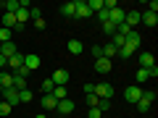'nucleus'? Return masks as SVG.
I'll list each match as a JSON object with an SVG mask.
<instances>
[{"instance_id":"nucleus-23","label":"nucleus","mask_w":158,"mask_h":118,"mask_svg":"<svg viewBox=\"0 0 158 118\" xmlns=\"http://www.w3.org/2000/svg\"><path fill=\"white\" fill-rule=\"evenodd\" d=\"M53 97H56V100H66L69 89H66V87H56V89H53Z\"/></svg>"},{"instance_id":"nucleus-28","label":"nucleus","mask_w":158,"mask_h":118,"mask_svg":"<svg viewBox=\"0 0 158 118\" xmlns=\"http://www.w3.org/2000/svg\"><path fill=\"white\" fill-rule=\"evenodd\" d=\"M3 42H11V29H0V45H3Z\"/></svg>"},{"instance_id":"nucleus-45","label":"nucleus","mask_w":158,"mask_h":118,"mask_svg":"<svg viewBox=\"0 0 158 118\" xmlns=\"http://www.w3.org/2000/svg\"><path fill=\"white\" fill-rule=\"evenodd\" d=\"M0 11H3V3H0Z\"/></svg>"},{"instance_id":"nucleus-24","label":"nucleus","mask_w":158,"mask_h":118,"mask_svg":"<svg viewBox=\"0 0 158 118\" xmlns=\"http://www.w3.org/2000/svg\"><path fill=\"white\" fill-rule=\"evenodd\" d=\"M53 89H56V84H53V79L48 76L45 81H42V92H45V95H53Z\"/></svg>"},{"instance_id":"nucleus-38","label":"nucleus","mask_w":158,"mask_h":118,"mask_svg":"<svg viewBox=\"0 0 158 118\" xmlns=\"http://www.w3.org/2000/svg\"><path fill=\"white\" fill-rule=\"evenodd\" d=\"M100 116H103V113L98 110V108H90V110H87V118H100Z\"/></svg>"},{"instance_id":"nucleus-10","label":"nucleus","mask_w":158,"mask_h":118,"mask_svg":"<svg viewBox=\"0 0 158 118\" xmlns=\"http://www.w3.org/2000/svg\"><path fill=\"white\" fill-rule=\"evenodd\" d=\"M77 6V18H90V8H87V0H74Z\"/></svg>"},{"instance_id":"nucleus-18","label":"nucleus","mask_w":158,"mask_h":118,"mask_svg":"<svg viewBox=\"0 0 158 118\" xmlns=\"http://www.w3.org/2000/svg\"><path fill=\"white\" fill-rule=\"evenodd\" d=\"M42 108H45V110H56L58 108V100L53 95H42Z\"/></svg>"},{"instance_id":"nucleus-1","label":"nucleus","mask_w":158,"mask_h":118,"mask_svg":"<svg viewBox=\"0 0 158 118\" xmlns=\"http://www.w3.org/2000/svg\"><path fill=\"white\" fill-rule=\"evenodd\" d=\"M92 95L98 97V100H111L113 97V87L111 84H95V92Z\"/></svg>"},{"instance_id":"nucleus-34","label":"nucleus","mask_w":158,"mask_h":118,"mask_svg":"<svg viewBox=\"0 0 158 118\" xmlns=\"http://www.w3.org/2000/svg\"><path fill=\"white\" fill-rule=\"evenodd\" d=\"M19 97H21V102H32V92H29V89H21Z\"/></svg>"},{"instance_id":"nucleus-3","label":"nucleus","mask_w":158,"mask_h":118,"mask_svg":"<svg viewBox=\"0 0 158 118\" xmlns=\"http://www.w3.org/2000/svg\"><path fill=\"white\" fill-rule=\"evenodd\" d=\"M140 97H142V89H140V87H127V89H124V100L129 102V105H135Z\"/></svg>"},{"instance_id":"nucleus-4","label":"nucleus","mask_w":158,"mask_h":118,"mask_svg":"<svg viewBox=\"0 0 158 118\" xmlns=\"http://www.w3.org/2000/svg\"><path fill=\"white\" fill-rule=\"evenodd\" d=\"M3 97H6V102H8L11 108H16L19 102H21V97H19V89H13V87H11V89H3Z\"/></svg>"},{"instance_id":"nucleus-19","label":"nucleus","mask_w":158,"mask_h":118,"mask_svg":"<svg viewBox=\"0 0 158 118\" xmlns=\"http://www.w3.org/2000/svg\"><path fill=\"white\" fill-rule=\"evenodd\" d=\"M82 50H85V45H82L79 39H69V53H71V55H79Z\"/></svg>"},{"instance_id":"nucleus-5","label":"nucleus","mask_w":158,"mask_h":118,"mask_svg":"<svg viewBox=\"0 0 158 118\" xmlns=\"http://www.w3.org/2000/svg\"><path fill=\"white\" fill-rule=\"evenodd\" d=\"M58 116H69V113H74V100H58V108H56Z\"/></svg>"},{"instance_id":"nucleus-40","label":"nucleus","mask_w":158,"mask_h":118,"mask_svg":"<svg viewBox=\"0 0 158 118\" xmlns=\"http://www.w3.org/2000/svg\"><path fill=\"white\" fill-rule=\"evenodd\" d=\"M85 92H87V95H92V92H95V84H90V81H87V84H85Z\"/></svg>"},{"instance_id":"nucleus-36","label":"nucleus","mask_w":158,"mask_h":118,"mask_svg":"<svg viewBox=\"0 0 158 118\" xmlns=\"http://www.w3.org/2000/svg\"><path fill=\"white\" fill-rule=\"evenodd\" d=\"M90 53H92V58H95V61H98V58H103V47H100V45H95Z\"/></svg>"},{"instance_id":"nucleus-39","label":"nucleus","mask_w":158,"mask_h":118,"mask_svg":"<svg viewBox=\"0 0 158 118\" xmlns=\"http://www.w3.org/2000/svg\"><path fill=\"white\" fill-rule=\"evenodd\" d=\"M148 11H153V13L158 11V3H156V0H150V3H148Z\"/></svg>"},{"instance_id":"nucleus-13","label":"nucleus","mask_w":158,"mask_h":118,"mask_svg":"<svg viewBox=\"0 0 158 118\" xmlns=\"http://www.w3.org/2000/svg\"><path fill=\"white\" fill-rule=\"evenodd\" d=\"M153 66H156L153 53H140V68H153Z\"/></svg>"},{"instance_id":"nucleus-17","label":"nucleus","mask_w":158,"mask_h":118,"mask_svg":"<svg viewBox=\"0 0 158 118\" xmlns=\"http://www.w3.org/2000/svg\"><path fill=\"white\" fill-rule=\"evenodd\" d=\"M0 87H3V89H11V87H13V73L0 71Z\"/></svg>"},{"instance_id":"nucleus-26","label":"nucleus","mask_w":158,"mask_h":118,"mask_svg":"<svg viewBox=\"0 0 158 118\" xmlns=\"http://www.w3.org/2000/svg\"><path fill=\"white\" fill-rule=\"evenodd\" d=\"M103 32H106L108 37H113V34H116V24H113V21H106V24H103Z\"/></svg>"},{"instance_id":"nucleus-35","label":"nucleus","mask_w":158,"mask_h":118,"mask_svg":"<svg viewBox=\"0 0 158 118\" xmlns=\"http://www.w3.org/2000/svg\"><path fill=\"white\" fill-rule=\"evenodd\" d=\"M98 102L100 100H98L95 95H87V108H98Z\"/></svg>"},{"instance_id":"nucleus-25","label":"nucleus","mask_w":158,"mask_h":118,"mask_svg":"<svg viewBox=\"0 0 158 118\" xmlns=\"http://www.w3.org/2000/svg\"><path fill=\"white\" fill-rule=\"evenodd\" d=\"M87 8H90V13L103 11V0H90V3H87Z\"/></svg>"},{"instance_id":"nucleus-9","label":"nucleus","mask_w":158,"mask_h":118,"mask_svg":"<svg viewBox=\"0 0 158 118\" xmlns=\"http://www.w3.org/2000/svg\"><path fill=\"white\" fill-rule=\"evenodd\" d=\"M16 53H19V47L13 45V42H3V45H0V55L6 58V63H8V58L16 55Z\"/></svg>"},{"instance_id":"nucleus-43","label":"nucleus","mask_w":158,"mask_h":118,"mask_svg":"<svg viewBox=\"0 0 158 118\" xmlns=\"http://www.w3.org/2000/svg\"><path fill=\"white\" fill-rule=\"evenodd\" d=\"M58 118H71V116H58Z\"/></svg>"},{"instance_id":"nucleus-42","label":"nucleus","mask_w":158,"mask_h":118,"mask_svg":"<svg viewBox=\"0 0 158 118\" xmlns=\"http://www.w3.org/2000/svg\"><path fill=\"white\" fill-rule=\"evenodd\" d=\"M34 118H45V116H42V113H37V116H34Z\"/></svg>"},{"instance_id":"nucleus-16","label":"nucleus","mask_w":158,"mask_h":118,"mask_svg":"<svg viewBox=\"0 0 158 118\" xmlns=\"http://www.w3.org/2000/svg\"><path fill=\"white\" fill-rule=\"evenodd\" d=\"M95 71L98 73H108L111 71V61H108V58H98L95 61Z\"/></svg>"},{"instance_id":"nucleus-8","label":"nucleus","mask_w":158,"mask_h":118,"mask_svg":"<svg viewBox=\"0 0 158 118\" xmlns=\"http://www.w3.org/2000/svg\"><path fill=\"white\" fill-rule=\"evenodd\" d=\"M21 66H24V53H16V55H11V58H8V63H6V68H11V71H19Z\"/></svg>"},{"instance_id":"nucleus-14","label":"nucleus","mask_w":158,"mask_h":118,"mask_svg":"<svg viewBox=\"0 0 158 118\" xmlns=\"http://www.w3.org/2000/svg\"><path fill=\"white\" fill-rule=\"evenodd\" d=\"M61 13H63L66 18H77V6H74V0H71V3H63V6H61Z\"/></svg>"},{"instance_id":"nucleus-11","label":"nucleus","mask_w":158,"mask_h":118,"mask_svg":"<svg viewBox=\"0 0 158 118\" xmlns=\"http://www.w3.org/2000/svg\"><path fill=\"white\" fill-rule=\"evenodd\" d=\"M140 21L142 24H145V26H156V24H158V16H156V13H153V11H145V13H140Z\"/></svg>"},{"instance_id":"nucleus-41","label":"nucleus","mask_w":158,"mask_h":118,"mask_svg":"<svg viewBox=\"0 0 158 118\" xmlns=\"http://www.w3.org/2000/svg\"><path fill=\"white\" fill-rule=\"evenodd\" d=\"M3 68H6V58L0 55V71H3Z\"/></svg>"},{"instance_id":"nucleus-33","label":"nucleus","mask_w":158,"mask_h":118,"mask_svg":"<svg viewBox=\"0 0 158 118\" xmlns=\"http://www.w3.org/2000/svg\"><path fill=\"white\" fill-rule=\"evenodd\" d=\"M98 18H100V24H106L108 18H111V11H106V8H103V11H98Z\"/></svg>"},{"instance_id":"nucleus-32","label":"nucleus","mask_w":158,"mask_h":118,"mask_svg":"<svg viewBox=\"0 0 158 118\" xmlns=\"http://www.w3.org/2000/svg\"><path fill=\"white\" fill-rule=\"evenodd\" d=\"M98 110H100V113L111 110V100H100V102H98Z\"/></svg>"},{"instance_id":"nucleus-7","label":"nucleus","mask_w":158,"mask_h":118,"mask_svg":"<svg viewBox=\"0 0 158 118\" xmlns=\"http://www.w3.org/2000/svg\"><path fill=\"white\" fill-rule=\"evenodd\" d=\"M24 68H27V71H37L40 68V55H34V53L24 55Z\"/></svg>"},{"instance_id":"nucleus-20","label":"nucleus","mask_w":158,"mask_h":118,"mask_svg":"<svg viewBox=\"0 0 158 118\" xmlns=\"http://www.w3.org/2000/svg\"><path fill=\"white\" fill-rule=\"evenodd\" d=\"M3 8H6V13H16L19 8H21V0H6Z\"/></svg>"},{"instance_id":"nucleus-29","label":"nucleus","mask_w":158,"mask_h":118,"mask_svg":"<svg viewBox=\"0 0 158 118\" xmlns=\"http://www.w3.org/2000/svg\"><path fill=\"white\" fill-rule=\"evenodd\" d=\"M156 97H158V92H145V89H142V100H148L150 105L156 102Z\"/></svg>"},{"instance_id":"nucleus-22","label":"nucleus","mask_w":158,"mask_h":118,"mask_svg":"<svg viewBox=\"0 0 158 118\" xmlns=\"http://www.w3.org/2000/svg\"><path fill=\"white\" fill-rule=\"evenodd\" d=\"M148 79H150V76H148V68H137V71H135V81H137V84H142V81H148Z\"/></svg>"},{"instance_id":"nucleus-44","label":"nucleus","mask_w":158,"mask_h":118,"mask_svg":"<svg viewBox=\"0 0 158 118\" xmlns=\"http://www.w3.org/2000/svg\"><path fill=\"white\" fill-rule=\"evenodd\" d=\"M0 97H3V87H0Z\"/></svg>"},{"instance_id":"nucleus-30","label":"nucleus","mask_w":158,"mask_h":118,"mask_svg":"<svg viewBox=\"0 0 158 118\" xmlns=\"http://www.w3.org/2000/svg\"><path fill=\"white\" fill-rule=\"evenodd\" d=\"M11 110H13V108L8 105V102H0V116H3V118H6V116H11Z\"/></svg>"},{"instance_id":"nucleus-31","label":"nucleus","mask_w":158,"mask_h":118,"mask_svg":"<svg viewBox=\"0 0 158 118\" xmlns=\"http://www.w3.org/2000/svg\"><path fill=\"white\" fill-rule=\"evenodd\" d=\"M29 18H34V21H37V18H42V11H40V8H32V6H29Z\"/></svg>"},{"instance_id":"nucleus-12","label":"nucleus","mask_w":158,"mask_h":118,"mask_svg":"<svg viewBox=\"0 0 158 118\" xmlns=\"http://www.w3.org/2000/svg\"><path fill=\"white\" fill-rule=\"evenodd\" d=\"M124 16H127V11H124V8H113V11H111V18H108V21H113V24H116V26H118V24H124Z\"/></svg>"},{"instance_id":"nucleus-21","label":"nucleus","mask_w":158,"mask_h":118,"mask_svg":"<svg viewBox=\"0 0 158 118\" xmlns=\"http://www.w3.org/2000/svg\"><path fill=\"white\" fill-rule=\"evenodd\" d=\"M13 89H19V92H21V89H27V79H24V76H19V73H13Z\"/></svg>"},{"instance_id":"nucleus-27","label":"nucleus","mask_w":158,"mask_h":118,"mask_svg":"<svg viewBox=\"0 0 158 118\" xmlns=\"http://www.w3.org/2000/svg\"><path fill=\"white\" fill-rule=\"evenodd\" d=\"M135 105H137V110H140V113H148V110H150V102H148V100H142V97L135 102Z\"/></svg>"},{"instance_id":"nucleus-15","label":"nucleus","mask_w":158,"mask_h":118,"mask_svg":"<svg viewBox=\"0 0 158 118\" xmlns=\"http://www.w3.org/2000/svg\"><path fill=\"white\" fill-rule=\"evenodd\" d=\"M124 24H127V26H132V29H135L137 24H140V11H129V13L124 16Z\"/></svg>"},{"instance_id":"nucleus-2","label":"nucleus","mask_w":158,"mask_h":118,"mask_svg":"<svg viewBox=\"0 0 158 118\" xmlns=\"http://www.w3.org/2000/svg\"><path fill=\"white\" fill-rule=\"evenodd\" d=\"M140 42H142V37H140V32H135V29H132V32L127 34V39H124V47H129V50L135 53L137 47H140Z\"/></svg>"},{"instance_id":"nucleus-6","label":"nucleus","mask_w":158,"mask_h":118,"mask_svg":"<svg viewBox=\"0 0 158 118\" xmlns=\"http://www.w3.org/2000/svg\"><path fill=\"white\" fill-rule=\"evenodd\" d=\"M53 84H56V87H66L69 84V71H63V68H58V71L56 73H53Z\"/></svg>"},{"instance_id":"nucleus-37","label":"nucleus","mask_w":158,"mask_h":118,"mask_svg":"<svg viewBox=\"0 0 158 118\" xmlns=\"http://www.w3.org/2000/svg\"><path fill=\"white\" fill-rule=\"evenodd\" d=\"M116 55H121V58H132V50H129V47H118Z\"/></svg>"}]
</instances>
